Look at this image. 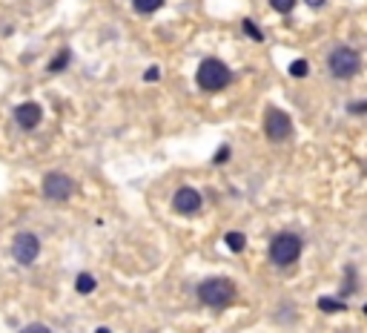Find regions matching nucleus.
I'll use <instances>...</instances> for the list:
<instances>
[{
	"label": "nucleus",
	"mask_w": 367,
	"mask_h": 333,
	"mask_svg": "<svg viewBox=\"0 0 367 333\" xmlns=\"http://www.w3.org/2000/svg\"><path fill=\"white\" fill-rule=\"evenodd\" d=\"M66 63H69V49H61V55H58V58L49 63V72H61Z\"/></svg>",
	"instance_id": "2eb2a0df"
},
{
	"label": "nucleus",
	"mask_w": 367,
	"mask_h": 333,
	"mask_svg": "<svg viewBox=\"0 0 367 333\" xmlns=\"http://www.w3.org/2000/svg\"><path fill=\"white\" fill-rule=\"evenodd\" d=\"M301 247H304L301 236H296V233H279V236L270 241V259H272V265H279V267H290V265L299 262Z\"/></svg>",
	"instance_id": "f03ea898"
},
{
	"label": "nucleus",
	"mask_w": 367,
	"mask_h": 333,
	"mask_svg": "<svg viewBox=\"0 0 367 333\" xmlns=\"http://www.w3.org/2000/svg\"><path fill=\"white\" fill-rule=\"evenodd\" d=\"M229 158V147H221L218 152H215V164H221V161H227Z\"/></svg>",
	"instance_id": "aec40b11"
},
{
	"label": "nucleus",
	"mask_w": 367,
	"mask_h": 333,
	"mask_svg": "<svg viewBox=\"0 0 367 333\" xmlns=\"http://www.w3.org/2000/svg\"><path fill=\"white\" fill-rule=\"evenodd\" d=\"M307 72H310L307 61H301V58H299V61H293V63H290V75H293V78H304Z\"/></svg>",
	"instance_id": "dca6fc26"
},
{
	"label": "nucleus",
	"mask_w": 367,
	"mask_h": 333,
	"mask_svg": "<svg viewBox=\"0 0 367 333\" xmlns=\"http://www.w3.org/2000/svg\"><path fill=\"white\" fill-rule=\"evenodd\" d=\"M364 313H367V305H364Z\"/></svg>",
	"instance_id": "b1692460"
},
{
	"label": "nucleus",
	"mask_w": 367,
	"mask_h": 333,
	"mask_svg": "<svg viewBox=\"0 0 367 333\" xmlns=\"http://www.w3.org/2000/svg\"><path fill=\"white\" fill-rule=\"evenodd\" d=\"M359 66H361V58H359V52L350 49V47H336V49L327 55V69H330V75L339 78V80L353 78V75L359 72Z\"/></svg>",
	"instance_id": "20e7f679"
},
{
	"label": "nucleus",
	"mask_w": 367,
	"mask_h": 333,
	"mask_svg": "<svg viewBox=\"0 0 367 333\" xmlns=\"http://www.w3.org/2000/svg\"><path fill=\"white\" fill-rule=\"evenodd\" d=\"M37 253H40V241H37V236H32V233L15 236V241H12V256H15V262L32 265V262L37 259Z\"/></svg>",
	"instance_id": "0eeeda50"
},
{
	"label": "nucleus",
	"mask_w": 367,
	"mask_h": 333,
	"mask_svg": "<svg viewBox=\"0 0 367 333\" xmlns=\"http://www.w3.org/2000/svg\"><path fill=\"white\" fill-rule=\"evenodd\" d=\"M20 333H52V330L46 327V325H29V327H23Z\"/></svg>",
	"instance_id": "a211bd4d"
},
{
	"label": "nucleus",
	"mask_w": 367,
	"mask_h": 333,
	"mask_svg": "<svg viewBox=\"0 0 367 333\" xmlns=\"http://www.w3.org/2000/svg\"><path fill=\"white\" fill-rule=\"evenodd\" d=\"M318 310H325V313H342V310H347V305L339 302V299H330V296H321V299H318Z\"/></svg>",
	"instance_id": "9b49d317"
},
{
	"label": "nucleus",
	"mask_w": 367,
	"mask_h": 333,
	"mask_svg": "<svg viewBox=\"0 0 367 333\" xmlns=\"http://www.w3.org/2000/svg\"><path fill=\"white\" fill-rule=\"evenodd\" d=\"M244 32H247V35H250L253 40H264V35L258 32V26H255L253 20H244Z\"/></svg>",
	"instance_id": "f3484780"
},
{
	"label": "nucleus",
	"mask_w": 367,
	"mask_h": 333,
	"mask_svg": "<svg viewBox=\"0 0 367 333\" xmlns=\"http://www.w3.org/2000/svg\"><path fill=\"white\" fill-rule=\"evenodd\" d=\"M132 6L141 15H152V12H158L164 6V0H132Z\"/></svg>",
	"instance_id": "9d476101"
},
{
	"label": "nucleus",
	"mask_w": 367,
	"mask_h": 333,
	"mask_svg": "<svg viewBox=\"0 0 367 333\" xmlns=\"http://www.w3.org/2000/svg\"><path fill=\"white\" fill-rule=\"evenodd\" d=\"M264 133H267L270 141H284V138H290V135H293V121H290V115L282 112V109H270L267 118H264Z\"/></svg>",
	"instance_id": "39448f33"
},
{
	"label": "nucleus",
	"mask_w": 367,
	"mask_h": 333,
	"mask_svg": "<svg viewBox=\"0 0 367 333\" xmlns=\"http://www.w3.org/2000/svg\"><path fill=\"white\" fill-rule=\"evenodd\" d=\"M98 333H109V327H101V330H98Z\"/></svg>",
	"instance_id": "5701e85b"
},
{
	"label": "nucleus",
	"mask_w": 367,
	"mask_h": 333,
	"mask_svg": "<svg viewBox=\"0 0 367 333\" xmlns=\"http://www.w3.org/2000/svg\"><path fill=\"white\" fill-rule=\"evenodd\" d=\"M195 80H198V87H201V90H207V92H218V90L227 87L229 80H233V72H229L218 58H207V61L198 66Z\"/></svg>",
	"instance_id": "7ed1b4c3"
},
{
	"label": "nucleus",
	"mask_w": 367,
	"mask_h": 333,
	"mask_svg": "<svg viewBox=\"0 0 367 333\" xmlns=\"http://www.w3.org/2000/svg\"><path fill=\"white\" fill-rule=\"evenodd\" d=\"M270 6H272L275 12H282V15H290L293 6H296V0H270Z\"/></svg>",
	"instance_id": "4468645a"
},
{
	"label": "nucleus",
	"mask_w": 367,
	"mask_h": 333,
	"mask_svg": "<svg viewBox=\"0 0 367 333\" xmlns=\"http://www.w3.org/2000/svg\"><path fill=\"white\" fill-rule=\"evenodd\" d=\"M172 210L181 213V216H195V213L201 210V195H198V190L181 187V190L172 195Z\"/></svg>",
	"instance_id": "6e6552de"
},
{
	"label": "nucleus",
	"mask_w": 367,
	"mask_h": 333,
	"mask_svg": "<svg viewBox=\"0 0 367 333\" xmlns=\"http://www.w3.org/2000/svg\"><path fill=\"white\" fill-rule=\"evenodd\" d=\"M304 4H307L310 9H321V6H325V0H304Z\"/></svg>",
	"instance_id": "4be33fe9"
},
{
	"label": "nucleus",
	"mask_w": 367,
	"mask_h": 333,
	"mask_svg": "<svg viewBox=\"0 0 367 333\" xmlns=\"http://www.w3.org/2000/svg\"><path fill=\"white\" fill-rule=\"evenodd\" d=\"M347 112H359V115H361V112H367V101H361V104H350V107H347Z\"/></svg>",
	"instance_id": "412c9836"
},
{
	"label": "nucleus",
	"mask_w": 367,
	"mask_h": 333,
	"mask_svg": "<svg viewBox=\"0 0 367 333\" xmlns=\"http://www.w3.org/2000/svg\"><path fill=\"white\" fill-rule=\"evenodd\" d=\"M15 121L20 123L23 130H35L37 123L43 121V109H40L37 104H20V107L15 109Z\"/></svg>",
	"instance_id": "1a4fd4ad"
},
{
	"label": "nucleus",
	"mask_w": 367,
	"mask_h": 333,
	"mask_svg": "<svg viewBox=\"0 0 367 333\" xmlns=\"http://www.w3.org/2000/svg\"><path fill=\"white\" fill-rule=\"evenodd\" d=\"M198 299L207 308H229L236 302V284L229 279H207L198 284Z\"/></svg>",
	"instance_id": "f257e3e1"
},
{
	"label": "nucleus",
	"mask_w": 367,
	"mask_h": 333,
	"mask_svg": "<svg viewBox=\"0 0 367 333\" xmlns=\"http://www.w3.org/2000/svg\"><path fill=\"white\" fill-rule=\"evenodd\" d=\"M75 193V181L64 173H49L43 178V195L49 201H66Z\"/></svg>",
	"instance_id": "423d86ee"
},
{
	"label": "nucleus",
	"mask_w": 367,
	"mask_h": 333,
	"mask_svg": "<svg viewBox=\"0 0 367 333\" xmlns=\"http://www.w3.org/2000/svg\"><path fill=\"white\" fill-rule=\"evenodd\" d=\"M95 276H89V273H80L78 276V281H75V290L78 293H92V290H95Z\"/></svg>",
	"instance_id": "ddd939ff"
},
{
	"label": "nucleus",
	"mask_w": 367,
	"mask_h": 333,
	"mask_svg": "<svg viewBox=\"0 0 367 333\" xmlns=\"http://www.w3.org/2000/svg\"><path fill=\"white\" fill-rule=\"evenodd\" d=\"M144 78H147V80H150V83H152V80H158V78H161V72H158V66H150V69H147V75H144Z\"/></svg>",
	"instance_id": "6ab92c4d"
},
{
	"label": "nucleus",
	"mask_w": 367,
	"mask_h": 333,
	"mask_svg": "<svg viewBox=\"0 0 367 333\" xmlns=\"http://www.w3.org/2000/svg\"><path fill=\"white\" fill-rule=\"evenodd\" d=\"M224 241H227V247L233 250V253H241V250L247 247V238H244V233H236V230H233V233H227V238H224Z\"/></svg>",
	"instance_id": "f8f14e48"
}]
</instances>
